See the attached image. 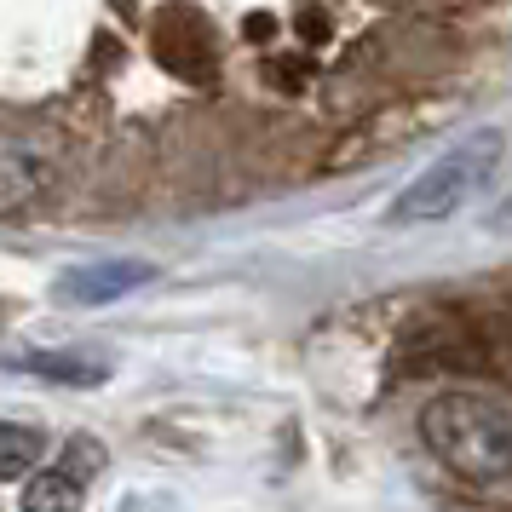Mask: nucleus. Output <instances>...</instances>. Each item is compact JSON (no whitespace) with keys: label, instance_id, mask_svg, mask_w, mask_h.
Returning a JSON list of instances; mask_svg holds the SVG:
<instances>
[{"label":"nucleus","instance_id":"1","mask_svg":"<svg viewBox=\"0 0 512 512\" xmlns=\"http://www.w3.org/2000/svg\"><path fill=\"white\" fill-rule=\"evenodd\" d=\"M420 438L443 461V472H455L461 484H512V409L501 397L472 392V386L432 397L420 415Z\"/></svg>","mask_w":512,"mask_h":512},{"label":"nucleus","instance_id":"2","mask_svg":"<svg viewBox=\"0 0 512 512\" xmlns=\"http://www.w3.org/2000/svg\"><path fill=\"white\" fill-rule=\"evenodd\" d=\"M495 162H501V133H489V127L472 133V139H461V144H449L426 173H415V185L397 190V202L386 219L392 225H438L449 213H461L489 185Z\"/></svg>","mask_w":512,"mask_h":512},{"label":"nucleus","instance_id":"3","mask_svg":"<svg viewBox=\"0 0 512 512\" xmlns=\"http://www.w3.org/2000/svg\"><path fill=\"white\" fill-rule=\"evenodd\" d=\"M156 277V265H144V259H98V265H75L58 277V300L64 305H110L121 294H133L144 282Z\"/></svg>","mask_w":512,"mask_h":512},{"label":"nucleus","instance_id":"4","mask_svg":"<svg viewBox=\"0 0 512 512\" xmlns=\"http://www.w3.org/2000/svg\"><path fill=\"white\" fill-rule=\"evenodd\" d=\"M52 185V162L41 150H29L18 139H0V213L29 208L35 196H47Z\"/></svg>","mask_w":512,"mask_h":512},{"label":"nucleus","instance_id":"5","mask_svg":"<svg viewBox=\"0 0 512 512\" xmlns=\"http://www.w3.org/2000/svg\"><path fill=\"white\" fill-rule=\"evenodd\" d=\"M12 369L58 380V386H104L110 380V363L104 357H81V351H24Z\"/></svg>","mask_w":512,"mask_h":512},{"label":"nucleus","instance_id":"6","mask_svg":"<svg viewBox=\"0 0 512 512\" xmlns=\"http://www.w3.org/2000/svg\"><path fill=\"white\" fill-rule=\"evenodd\" d=\"M81 495L87 484L70 478L64 466H47V472H35L24 489V512H81Z\"/></svg>","mask_w":512,"mask_h":512},{"label":"nucleus","instance_id":"7","mask_svg":"<svg viewBox=\"0 0 512 512\" xmlns=\"http://www.w3.org/2000/svg\"><path fill=\"white\" fill-rule=\"evenodd\" d=\"M41 426H24V420H0V478H24L29 466L41 461Z\"/></svg>","mask_w":512,"mask_h":512},{"label":"nucleus","instance_id":"8","mask_svg":"<svg viewBox=\"0 0 512 512\" xmlns=\"http://www.w3.org/2000/svg\"><path fill=\"white\" fill-rule=\"evenodd\" d=\"M58 466H64L70 478H81V484H93L98 472H104V443H98V438H70Z\"/></svg>","mask_w":512,"mask_h":512},{"label":"nucleus","instance_id":"9","mask_svg":"<svg viewBox=\"0 0 512 512\" xmlns=\"http://www.w3.org/2000/svg\"><path fill=\"white\" fill-rule=\"evenodd\" d=\"M501 219H512V196H507V202H501Z\"/></svg>","mask_w":512,"mask_h":512}]
</instances>
